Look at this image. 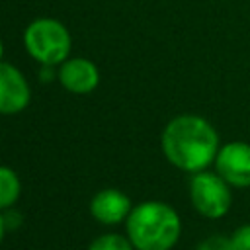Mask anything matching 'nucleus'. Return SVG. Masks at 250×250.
<instances>
[{"instance_id":"6e6552de","label":"nucleus","mask_w":250,"mask_h":250,"mask_svg":"<svg viewBox=\"0 0 250 250\" xmlns=\"http://www.w3.org/2000/svg\"><path fill=\"white\" fill-rule=\"evenodd\" d=\"M131 209V199L115 188H104L90 199V215L102 225L125 223Z\"/></svg>"},{"instance_id":"f8f14e48","label":"nucleus","mask_w":250,"mask_h":250,"mask_svg":"<svg viewBox=\"0 0 250 250\" xmlns=\"http://www.w3.org/2000/svg\"><path fill=\"white\" fill-rule=\"evenodd\" d=\"M195 250H234L230 244V238L225 234H211L203 238Z\"/></svg>"},{"instance_id":"423d86ee","label":"nucleus","mask_w":250,"mask_h":250,"mask_svg":"<svg viewBox=\"0 0 250 250\" xmlns=\"http://www.w3.org/2000/svg\"><path fill=\"white\" fill-rule=\"evenodd\" d=\"M31 102V86L25 74L10 64L0 62V115L21 113Z\"/></svg>"},{"instance_id":"1a4fd4ad","label":"nucleus","mask_w":250,"mask_h":250,"mask_svg":"<svg viewBox=\"0 0 250 250\" xmlns=\"http://www.w3.org/2000/svg\"><path fill=\"white\" fill-rule=\"evenodd\" d=\"M21 195V182L14 168L0 164V211L12 209Z\"/></svg>"},{"instance_id":"0eeeda50","label":"nucleus","mask_w":250,"mask_h":250,"mask_svg":"<svg viewBox=\"0 0 250 250\" xmlns=\"http://www.w3.org/2000/svg\"><path fill=\"white\" fill-rule=\"evenodd\" d=\"M57 78L70 94H90L100 84V70L86 57H68L62 64H59Z\"/></svg>"},{"instance_id":"f03ea898","label":"nucleus","mask_w":250,"mask_h":250,"mask_svg":"<svg viewBox=\"0 0 250 250\" xmlns=\"http://www.w3.org/2000/svg\"><path fill=\"white\" fill-rule=\"evenodd\" d=\"M125 234L135 250H172L182 236V219L166 201L148 199L133 205Z\"/></svg>"},{"instance_id":"f257e3e1","label":"nucleus","mask_w":250,"mask_h":250,"mask_svg":"<svg viewBox=\"0 0 250 250\" xmlns=\"http://www.w3.org/2000/svg\"><path fill=\"white\" fill-rule=\"evenodd\" d=\"M164 158L178 170L197 174L213 166L221 148V139L211 121L195 113L172 117L160 135Z\"/></svg>"},{"instance_id":"39448f33","label":"nucleus","mask_w":250,"mask_h":250,"mask_svg":"<svg viewBox=\"0 0 250 250\" xmlns=\"http://www.w3.org/2000/svg\"><path fill=\"white\" fill-rule=\"evenodd\" d=\"M215 172L236 189L250 188V143L229 141L215 156Z\"/></svg>"},{"instance_id":"9b49d317","label":"nucleus","mask_w":250,"mask_h":250,"mask_svg":"<svg viewBox=\"0 0 250 250\" xmlns=\"http://www.w3.org/2000/svg\"><path fill=\"white\" fill-rule=\"evenodd\" d=\"M230 244L234 250H250V223L238 225L230 234Z\"/></svg>"},{"instance_id":"20e7f679","label":"nucleus","mask_w":250,"mask_h":250,"mask_svg":"<svg viewBox=\"0 0 250 250\" xmlns=\"http://www.w3.org/2000/svg\"><path fill=\"white\" fill-rule=\"evenodd\" d=\"M193 209L205 219H223L232 205V188L213 170L191 174L188 186Z\"/></svg>"},{"instance_id":"9d476101","label":"nucleus","mask_w":250,"mask_h":250,"mask_svg":"<svg viewBox=\"0 0 250 250\" xmlns=\"http://www.w3.org/2000/svg\"><path fill=\"white\" fill-rule=\"evenodd\" d=\"M88 250H135L133 242L127 238V234L119 232H105L94 238L88 246Z\"/></svg>"},{"instance_id":"ddd939ff","label":"nucleus","mask_w":250,"mask_h":250,"mask_svg":"<svg viewBox=\"0 0 250 250\" xmlns=\"http://www.w3.org/2000/svg\"><path fill=\"white\" fill-rule=\"evenodd\" d=\"M6 230H8V229H6V221H4V213L0 211V242L4 240V234H6Z\"/></svg>"},{"instance_id":"4468645a","label":"nucleus","mask_w":250,"mask_h":250,"mask_svg":"<svg viewBox=\"0 0 250 250\" xmlns=\"http://www.w3.org/2000/svg\"><path fill=\"white\" fill-rule=\"evenodd\" d=\"M2 57H4V43H2V39H0V62H2Z\"/></svg>"},{"instance_id":"7ed1b4c3","label":"nucleus","mask_w":250,"mask_h":250,"mask_svg":"<svg viewBox=\"0 0 250 250\" xmlns=\"http://www.w3.org/2000/svg\"><path fill=\"white\" fill-rule=\"evenodd\" d=\"M25 53L41 66H59L70 57L72 37L68 27L55 18H35L23 29Z\"/></svg>"}]
</instances>
